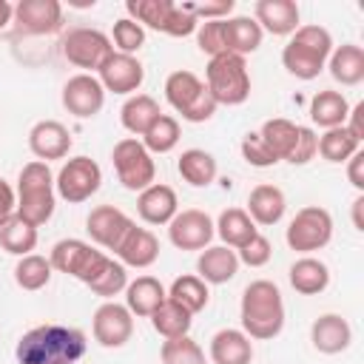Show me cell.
<instances>
[{"mask_svg": "<svg viewBox=\"0 0 364 364\" xmlns=\"http://www.w3.org/2000/svg\"><path fill=\"white\" fill-rule=\"evenodd\" d=\"M85 333L65 324H37L14 347L17 364H77L85 355Z\"/></svg>", "mask_w": 364, "mask_h": 364, "instance_id": "1", "label": "cell"}, {"mask_svg": "<svg viewBox=\"0 0 364 364\" xmlns=\"http://www.w3.org/2000/svg\"><path fill=\"white\" fill-rule=\"evenodd\" d=\"M242 333L256 341H270L284 327V299L270 279H256L242 290L239 301Z\"/></svg>", "mask_w": 364, "mask_h": 364, "instance_id": "2", "label": "cell"}, {"mask_svg": "<svg viewBox=\"0 0 364 364\" xmlns=\"http://www.w3.org/2000/svg\"><path fill=\"white\" fill-rule=\"evenodd\" d=\"M333 51V34L318 23L299 26L282 48V65L299 80H316Z\"/></svg>", "mask_w": 364, "mask_h": 364, "instance_id": "3", "label": "cell"}, {"mask_svg": "<svg viewBox=\"0 0 364 364\" xmlns=\"http://www.w3.org/2000/svg\"><path fill=\"white\" fill-rule=\"evenodd\" d=\"M54 208H57V191L48 162L40 159L26 162L17 176V216L40 228L54 216Z\"/></svg>", "mask_w": 364, "mask_h": 364, "instance_id": "4", "label": "cell"}, {"mask_svg": "<svg viewBox=\"0 0 364 364\" xmlns=\"http://www.w3.org/2000/svg\"><path fill=\"white\" fill-rule=\"evenodd\" d=\"M165 100L185 122H208L216 114V100L193 71H171L165 80Z\"/></svg>", "mask_w": 364, "mask_h": 364, "instance_id": "5", "label": "cell"}, {"mask_svg": "<svg viewBox=\"0 0 364 364\" xmlns=\"http://www.w3.org/2000/svg\"><path fill=\"white\" fill-rule=\"evenodd\" d=\"M216 100V105H242L250 97V74L247 63L239 54H219L208 60L202 80Z\"/></svg>", "mask_w": 364, "mask_h": 364, "instance_id": "6", "label": "cell"}, {"mask_svg": "<svg viewBox=\"0 0 364 364\" xmlns=\"http://www.w3.org/2000/svg\"><path fill=\"white\" fill-rule=\"evenodd\" d=\"M111 256H105L102 250L91 247L88 242L82 239H60L54 247H51V267L57 273H65V276H74L77 282H82L85 287L102 273V267L108 264Z\"/></svg>", "mask_w": 364, "mask_h": 364, "instance_id": "7", "label": "cell"}, {"mask_svg": "<svg viewBox=\"0 0 364 364\" xmlns=\"http://www.w3.org/2000/svg\"><path fill=\"white\" fill-rule=\"evenodd\" d=\"M330 239H333V216L321 205H307V208L296 210V216L290 219V225L284 230L287 247L296 253H304V256L327 247Z\"/></svg>", "mask_w": 364, "mask_h": 364, "instance_id": "8", "label": "cell"}, {"mask_svg": "<svg viewBox=\"0 0 364 364\" xmlns=\"http://www.w3.org/2000/svg\"><path fill=\"white\" fill-rule=\"evenodd\" d=\"M111 162H114V171H117V179L125 191H145L148 185H154L156 179V165H154V156L148 154V148L136 139V136H125L114 145L111 151Z\"/></svg>", "mask_w": 364, "mask_h": 364, "instance_id": "9", "label": "cell"}, {"mask_svg": "<svg viewBox=\"0 0 364 364\" xmlns=\"http://www.w3.org/2000/svg\"><path fill=\"white\" fill-rule=\"evenodd\" d=\"M102 185V168L91 156H71L54 176V191L68 205L88 202Z\"/></svg>", "mask_w": 364, "mask_h": 364, "instance_id": "10", "label": "cell"}, {"mask_svg": "<svg viewBox=\"0 0 364 364\" xmlns=\"http://www.w3.org/2000/svg\"><path fill=\"white\" fill-rule=\"evenodd\" d=\"M111 51H114L111 37H108L105 31H100V28H85V26H80V28H71V31L63 37V57H65L71 65L82 68V74L97 71V68L111 57Z\"/></svg>", "mask_w": 364, "mask_h": 364, "instance_id": "11", "label": "cell"}, {"mask_svg": "<svg viewBox=\"0 0 364 364\" xmlns=\"http://www.w3.org/2000/svg\"><path fill=\"white\" fill-rule=\"evenodd\" d=\"M91 330H94V341L105 350H117V347H125L134 336V316L125 304L119 301H102L97 310H94V318H91Z\"/></svg>", "mask_w": 364, "mask_h": 364, "instance_id": "12", "label": "cell"}, {"mask_svg": "<svg viewBox=\"0 0 364 364\" xmlns=\"http://www.w3.org/2000/svg\"><path fill=\"white\" fill-rule=\"evenodd\" d=\"M213 219L199 208L179 210L168 222V239L176 250H205L213 242Z\"/></svg>", "mask_w": 364, "mask_h": 364, "instance_id": "13", "label": "cell"}, {"mask_svg": "<svg viewBox=\"0 0 364 364\" xmlns=\"http://www.w3.org/2000/svg\"><path fill=\"white\" fill-rule=\"evenodd\" d=\"M105 105V88L97 74H74L63 85V108L77 119H91Z\"/></svg>", "mask_w": 364, "mask_h": 364, "instance_id": "14", "label": "cell"}, {"mask_svg": "<svg viewBox=\"0 0 364 364\" xmlns=\"http://www.w3.org/2000/svg\"><path fill=\"white\" fill-rule=\"evenodd\" d=\"M97 80L102 82L105 91L111 94H136L142 80H145V68L136 57L131 54H119V51H111V57L97 68Z\"/></svg>", "mask_w": 364, "mask_h": 364, "instance_id": "15", "label": "cell"}, {"mask_svg": "<svg viewBox=\"0 0 364 364\" xmlns=\"http://www.w3.org/2000/svg\"><path fill=\"white\" fill-rule=\"evenodd\" d=\"M131 225H134V219L114 205H97V208H91V213L85 219V230H88L91 242H97L105 250H117V245L131 230Z\"/></svg>", "mask_w": 364, "mask_h": 364, "instance_id": "16", "label": "cell"}, {"mask_svg": "<svg viewBox=\"0 0 364 364\" xmlns=\"http://www.w3.org/2000/svg\"><path fill=\"white\" fill-rule=\"evenodd\" d=\"M14 23L26 34H54L63 28V6L60 0H20L14 6Z\"/></svg>", "mask_w": 364, "mask_h": 364, "instance_id": "17", "label": "cell"}, {"mask_svg": "<svg viewBox=\"0 0 364 364\" xmlns=\"http://www.w3.org/2000/svg\"><path fill=\"white\" fill-rule=\"evenodd\" d=\"M74 139H71V131L57 122V119H40L31 125L28 131V151L40 159V162H48V159H65L68 151H71Z\"/></svg>", "mask_w": 364, "mask_h": 364, "instance_id": "18", "label": "cell"}, {"mask_svg": "<svg viewBox=\"0 0 364 364\" xmlns=\"http://www.w3.org/2000/svg\"><path fill=\"white\" fill-rule=\"evenodd\" d=\"M117 262H122L125 267H136L145 270L159 259V239L154 236V230L139 228L136 222L131 225V230L122 236V242L114 250Z\"/></svg>", "mask_w": 364, "mask_h": 364, "instance_id": "19", "label": "cell"}, {"mask_svg": "<svg viewBox=\"0 0 364 364\" xmlns=\"http://www.w3.org/2000/svg\"><path fill=\"white\" fill-rule=\"evenodd\" d=\"M136 213L145 225H168L179 213L176 191L165 182H154L136 196Z\"/></svg>", "mask_w": 364, "mask_h": 364, "instance_id": "20", "label": "cell"}, {"mask_svg": "<svg viewBox=\"0 0 364 364\" xmlns=\"http://www.w3.org/2000/svg\"><path fill=\"white\" fill-rule=\"evenodd\" d=\"M253 20L259 23L262 31H267L273 37H287L301 26L299 23L301 14L293 0H256Z\"/></svg>", "mask_w": 364, "mask_h": 364, "instance_id": "21", "label": "cell"}, {"mask_svg": "<svg viewBox=\"0 0 364 364\" xmlns=\"http://www.w3.org/2000/svg\"><path fill=\"white\" fill-rule=\"evenodd\" d=\"M310 341L324 355H338L353 344V327L341 313H324L310 327Z\"/></svg>", "mask_w": 364, "mask_h": 364, "instance_id": "22", "label": "cell"}, {"mask_svg": "<svg viewBox=\"0 0 364 364\" xmlns=\"http://www.w3.org/2000/svg\"><path fill=\"white\" fill-rule=\"evenodd\" d=\"M239 273V256L233 247L225 245H208L205 250H199L196 259V276L205 284H225Z\"/></svg>", "mask_w": 364, "mask_h": 364, "instance_id": "23", "label": "cell"}, {"mask_svg": "<svg viewBox=\"0 0 364 364\" xmlns=\"http://www.w3.org/2000/svg\"><path fill=\"white\" fill-rule=\"evenodd\" d=\"M247 216L253 219V225H262V228H270L276 222H282L284 210H287V199H284V191L270 185V182H262L256 185L250 193H247Z\"/></svg>", "mask_w": 364, "mask_h": 364, "instance_id": "24", "label": "cell"}, {"mask_svg": "<svg viewBox=\"0 0 364 364\" xmlns=\"http://www.w3.org/2000/svg\"><path fill=\"white\" fill-rule=\"evenodd\" d=\"M222 31H225V51L239 54V57L253 54L262 46V37H264L259 23L247 14H236V17L222 20Z\"/></svg>", "mask_w": 364, "mask_h": 364, "instance_id": "25", "label": "cell"}, {"mask_svg": "<svg viewBox=\"0 0 364 364\" xmlns=\"http://www.w3.org/2000/svg\"><path fill=\"white\" fill-rule=\"evenodd\" d=\"M210 361L213 364H250L253 341L242 330L225 327V330L213 333V338H210Z\"/></svg>", "mask_w": 364, "mask_h": 364, "instance_id": "26", "label": "cell"}, {"mask_svg": "<svg viewBox=\"0 0 364 364\" xmlns=\"http://www.w3.org/2000/svg\"><path fill=\"white\" fill-rule=\"evenodd\" d=\"M287 279H290V287L296 293H301V296H318L330 284V267L321 259H316V256H301V259H296L290 264Z\"/></svg>", "mask_w": 364, "mask_h": 364, "instance_id": "27", "label": "cell"}, {"mask_svg": "<svg viewBox=\"0 0 364 364\" xmlns=\"http://www.w3.org/2000/svg\"><path fill=\"white\" fill-rule=\"evenodd\" d=\"M168 299V290L162 287L159 279L154 276H136L134 282H128L125 287V307L131 310V316H142L151 318V313Z\"/></svg>", "mask_w": 364, "mask_h": 364, "instance_id": "28", "label": "cell"}, {"mask_svg": "<svg viewBox=\"0 0 364 364\" xmlns=\"http://www.w3.org/2000/svg\"><path fill=\"white\" fill-rule=\"evenodd\" d=\"M213 230L222 239V245L233 247V250H239L242 245H247L259 233V228L253 225V219L247 216L245 208H225L219 213V219L213 222Z\"/></svg>", "mask_w": 364, "mask_h": 364, "instance_id": "29", "label": "cell"}, {"mask_svg": "<svg viewBox=\"0 0 364 364\" xmlns=\"http://www.w3.org/2000/svg\"><path fill=\"white\" fill-rule=\"evenodd\" d=\"M330 77L341 85H358L364 80V48L355 43H344L327 57Z\"/></svg>", "mask_w": 364, "mask_h": 364, "instance_id": "30", "label": "cell"}, {"mask_svg": "<svg viewBox=\"0 0 364 364\" xmlns=\"http://www.w3.org/2000/svg\"><path fill=\"white\" fill-rule=\"evenodd\" d=\"M176 171H179V176H182L191 188H208V185H213V179H216L219 165H216L213 154H208V151H202V148H188V151H182L179 159H176Z\"/></svg>", "mask_w": 364, "mask_h": 364, "instance_id": "31", "label": "cell"}, {"mask_svg": "<svg viewBox=\"0 0 364 364\" xmlns=\"http://www.w3.org/2000/svg\"><path fill=\"white\" fill-rule=\"evenodd\" d=\"M347 114H350V102H347V97L341 91L324 88V91L313 94V100H310V119L324 131L344 125Z\"/></svg>", "mask_w": 364, "mask_h": 364, "instance_id": "32", "label": "cell"}, {"mask_svg": "<svg viewBox=\"0 0 364 364\" xmlns=\"http://www.w3.org/2000/svg\"><path fill=\"white\" fill-rule=\"evenodd\" d=\"M159 114H162V111H159V102H156L151 94H131V97L122 102V108H119V122H122V128H125L128 134L142 136Z\"/></svg>", "mask_w": 364, "mask_h": 364, "instance_id": "33", "label": "cell"}, {"mask_svg": "<svg viewBox=\"0 0 364 364\" xmlns=\"http://www.w3.org/2000/svg\"><path fill=\"white\" fill-rule=\"evenodd\" d=\"M168 299L176 301L179 307H185L191 316H196V313H202V310L208 307V301H210V290H208V284H205L199 276L185 273V276H176V279L171 282V287H168Z\"/></svg>", "mask_w": 364, "mask_h": 364, "instance_id": "34", "label": "cell"}, {"mask_svg": "<svg viewBox=\"0 0 364 364\" xmlns=\"http://www.w3.org/2000/svg\"><path fill=\"white\" fill-rule=\"evenodd\" d=\"M51 276H54V267H51V262H48L46 256H40V253L20 256L17 264H14V282H17V287H23V290H28V293H37V290L48 287Z\"/></svg>", "mask_w": 364, "mask_h": 364, "instance_id": "35", "label": "cell"}, {"mask_svg": "<svg viewBox=\"0 0 364 364\" xmlns=\"http://www.w3.org/2000/svg\"><path fill=\"white\" fill-rule=\"evenodd\" d=\"M193 324V316L179 307L176 301L165 299L154 313H151V327L162 336V338H176V336H188Z\"/></svg>", "mask_w": 364, "mask_h": 364, "instance_id": "36", "label": "cell"}, {"mask_svg": "<svg viewBox=\"0 0 364 364\" xmlns=\"http://www.w3.org/2000/svg\"><path fill=\"white\" fill-rule=\"evenodd\" d=\"M259 136L264 139V145L276 154V159L287 162L293 145H296V136H299V125L284 119V117H273V119H264L262 128H259Z\"/></svg>", "mask_w": 364, "mask_h": 364, "instance_id": "37", "label": "cell"}, {"mask_svg": "<svg viewBox=\"0 0 364 364\" xmlns=\"http://www.w3.org/2000/svg\"><path fill=\"white\" fill-rule=\"evenodd\" d=\"M0 247L11 256H28L37 247V228L28 225L26 219H20L17 213L0 228Z\"/></svg>", "mask_w": 364, "mask_h": 364, "instance_id": "38", "label": "cell"}, {"mask_svg": "<svg viewBox=\"0 0 364 364\" xmlns=\"http://www.w3.org/2000/svg\"><path fill=\"white\" fill-rule=\"evenodd\" d=\"M171 9H173V0H128L125 3V11L134 23L151 31H162V34H165Z\"/></svg>", "mask_w": 364, "mask_h": 364, "instance_id": "39", "label": "cell"}, {"mask_svg": "<svg viewBox=\"0 0 364 364\" xmlns=\"http://www.w3.org/2000/svg\"><path fill=\"white\" fill-rule=\"evenodd\" d=\"M355 151H361V142H358L344 125L327 128V131L318 136V154H321V159H327V162H333V165L347 162Z\"/></svg>", "mask_w": 364, "mask_h": 364, "instance_id": "40", "label": "cell"}, {"mask_svg": "<svg viewBox=\"0 0 364 364\" xmlns=\"http://www.w3.org/2000/svg\"><path fill=\"white\" fill-rule=\"evenodd\" d=\"M179 119L176 117H171V114H159L154 122H151V128L142 134V145L148 148V154L154 156V154H168V151H173L176 148V142H179Z\"/></svg>", "mask_w": 364, "mask_h": 364, "instance_id": "41", "label": "cell"}, {"mask_svg": "<svg viewBox=\"0 0 364 364\" xmlns=\"http://www.w3.org/2000/svg\"><path fill=\"white\" fill-rule=\"evenodd\" d=\"M159 358L162 364H205V353L191 336L165 338L159 347Z\"/></svg>", "mask_w": 364, "mask_h": 364, "instance_id": "42", "label": "cell"}, {"mask_svg": "<svg viewBox=\"0 0 364 364\" xmlns=\"http://www.w3.org/2000/svg\"><path fill=\"white\" fill-rule=\"evenodd\" d=\"M125 287H128V270L117 259H108V264L102 267V273L88 284V290L97 293V296H102L105 301H111L114 296L125 293Z\"/></svg>", "mask_w": 364, "mask_h": 364, "instance_id": "43", "label": "cell"}, {"mask_svg": "<svg viewBox=\"0 0 364 364\" xmlns=\"http://www.w3.org/2000/svg\"><path fill=\"white\" fill-rule=\"evenodd\" d=\"M111 46H114V51H119V54H131V57H136V51L145 46V28L139 26V23H134L131 17H119V20H114V28H111Z\"/></svg>", "mask_w": 364, "mask_h": 364, "instance_id": "44", "label": "cell"}, {"mask_svg": "<svg viewBox=\"0 0 364 364\" xmlns=\"http://www.w3.org/2000/svg\"><path fill=\"white\" fill-rule=\"evenodd\" d=\"M239 151H242V159L250 165V168H273L279 159H276V154L264 145V139L259 136V131H250V134H245L242 136V142H239Z\"/></svg>", "mask_w": 364, "mask_h": 364, "instance_id": "45", "label": "cell"}, {"mask_svg": "<svg viewBox=\"0 0 364 364\" xmlns=\"http://www.w3.org/2000/svg\"><path fill=\"white\" fill-rule=\"evenodd\" d=\"M196 46L202 54L208 57H219L228 54L225 51V31H222V20H208L196 26Z\"/></svg>", "mask_w": 364, "mask_h": 364, "instance_id": "46", "label": "cell"}, {"mask_svg": "<svg viewBox=\"0 0 364 364\" xmlns=\"http://www.w3.org/2000/svg\"><path fill=\"white\" fill-rule=\"evenodd\" d=\"M236 256H239V264H247V267H264V264L270 262V256H273V245H270L267 236L256 233L247 245H242V247L236 250Z\"/></svg>", "mask_w": 364, "mask_h": 364, "instance_id": "47", "label": "cell"}, {"mask_svg": "<svg viewBox=\"0 0 364 364\" xmlns=\"http://www.w3.org/2000/svg\"><path fill=\"white\" fill-rule=\"evenodd\" d=\"M316 154H318V136H316V131L307 128V125H299V136H296V145H293L287 162L290 165H307Z\"/></svg>", "mask_w": 364, "mask_h": 364, "instance_id": "48", "label": "cell"}, {"mask_svg": "<svg viewBox=\"0 0 364 364\" xmlns=\"http://www.w3.org/2000/svg\"><path fill=\"white\" fill-rule=\"evenodd\" d=\"M196 26H199V20L188 11V6L185 3H173L168 26H165V34L168 37H188V34H196Z\"/></svg>", "mask_w": 364, "mask_h": 364, "instance_id": "49", "label": "cell"}, {"mask_svg": "<svg viewBox=\"0 0 364 364\" xmlns=\"http://www.w3.org/2000/svg\"><path fill=\"white\" fill-rule=\"evenodd\" d=\"M188 11L199 20V23H208V20H228L230 11H233V0H216V3H185Z\"/></svg>", "mask_w": 364, "mask_h": 364, "instance_id": "50", "label": "cell"}, {"mask_svg": "<svg viewBox=\"0 0 364 364\" xmlns=\"http://www.w3.org/2000/svg\"><path fill=\"white\" fill-rule=\"evenodd\" d=\"M17 213V191L0 176V228Z\"/></svg>", "mask_w": 364, "mask_h": 364, "instance_id": "51", "label": "cell"}, {"mask_svg": "<svg viewBox=\"0 0 364 364\" xmlns=\"http://www.w3.org/2000/svg\"><path fill=\"white\" fill-rule=\"evenodd\" d=\"M347 179L358 193H364V151H355L347 159Z\"/></svg>", "mask_w": 364, "mask_h": 364, "instance_id": "52", "label": "cell"}, {"mask_svg": "<svg viewBox=\"0 0 364 364\" xmlns=\"http://www.w3.org/2000/svg\"><path fill=\"white\" fill-rule=\"evenodd\" d=\"M344 128H347L358 142H364V102H355V105L350 108V114H347V119H344Z\"/></svg>", "mask_w": 364, "mask_h": 364, "instance_id": "53", "label": "cell"}, {"mask_svg": "<svg viewBox=\"0 0 364 364\" xmlns=\"http://www.w3.org/2000/svg\"><path fill=\"white\" fill-rule=\"evenodd\" d=\"M9 23H14V6L9 0H0V31L9 28Z\"/></svg>", "mask_w": 364, "mask_h": 364, "instance_id": "54", "label": "cell"}, {"mask_svg": "<svg viewBox=\"0 0 364 364\" xmlns=\"http://www.w3.org/2000/svg\"><path fill=\"white\" fill-rule=\"evenodd\" d=\"M361 208H364V193H358V196H355V202H353V225H355V230H364Z\"/></svg>", "mask_w": 364, "mask_h": 364, "instance_id": "55", "label": "cell"}]
</instances>
